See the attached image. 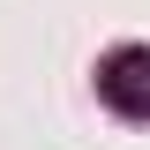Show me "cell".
<instances>
[{"mask_svg":"<svg viewBox=\"0 0 150 150\" xmlns=\"http://www.w3.org/2000/svg\"><path fill=\"white\" fill-rule=\"evenodd\" d=\"M98 90H105L112 112H128V120H150V45H120L98 75Z\"/></svg>","mask_w":150,"mask_h":150,"instance_id":"6da1fadb","label":"cell"}]
</instances>
